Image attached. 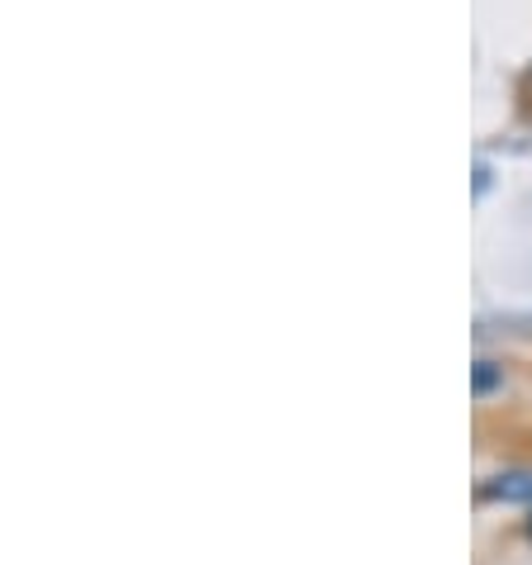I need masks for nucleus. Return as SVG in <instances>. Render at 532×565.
I'll list each match as a JSON object with an SVG mask.
<instances>
[{"label": "nucleus", "mask_w": 532, "mask_h": 565, "mask_svg": "<svg viewBox=\"0 0 532 565\" xmlns=\"http://www.w3.org/2000/svg\"><path fill=\"white\" fill-rule=\"evenodd\" d=\"M490 499H504V504H532V470H509V476H494L485 484Z\"/></svg>", "instance_id": "obj_1"}, {"label": "nucleus", "mask_w": 532, "mask_h": 565, "mask_svg": "<svg viewBox=\"0 0 532 565\" xmlns=\"http://www.w3.org/2000/svg\"><path fill=\"white\" fill-rule=\"evenodd\" d=\"M494 385H499V371H494V361H476V395H490Z\"/></svg>", "instance_id": "obj_2"}, {"label": "nucleus", "mask_w": 532, "mask_h": 565, "mask_svg": "<svg viewBox=\"0 0 532 565\" xmlns=\"http://www.w3.org/2000/svg\"><path fill=\"white\" fill-rule=\"evenodd\" d=\"M528 537H532V518H528Z\"/></svg>", "instance_id": "obj_3"}]
</instances>
